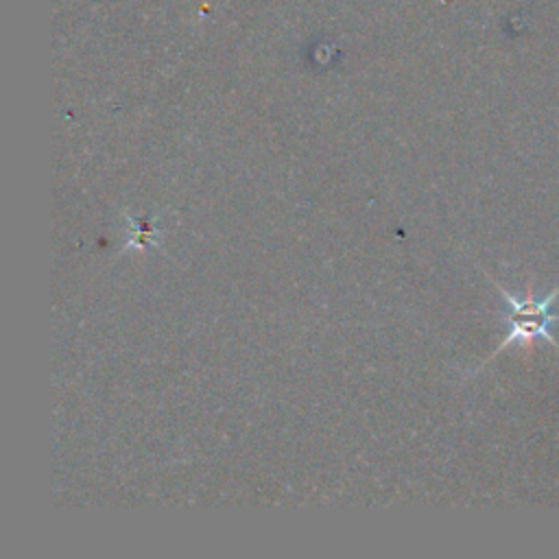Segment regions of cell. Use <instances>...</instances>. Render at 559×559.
Instances as JSON below:
<instances>
[{
	"mask_svg": "<svg viewBox=\"0 0 559 559\" xmlns=\"http://www.w3.org/2000/svg\"><path fill=\"white\" fill-rule=\"evenodd\" d=\"M496 286H498L500 295L504 297L509 312H507V336L493 349V354L489 358L498 356L509 345H522V343H528L535 338H544V341L552 343L555 349H559V343L552 336L555 325H559V312H552V304L559 299V286L550 288L544 297H535L531 286H526L524 297L509 293L500 284H496Z\"/></svg>",
	"mask_w": 559,
	"mask_h": 559,
	"instance_id": "1",
	"label": "cell"
}]
</instances>
